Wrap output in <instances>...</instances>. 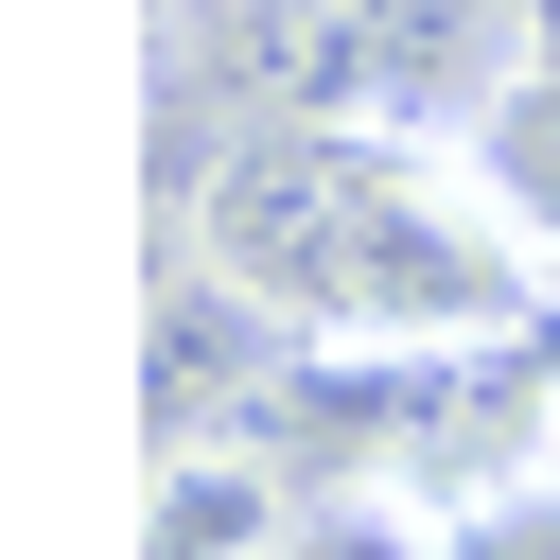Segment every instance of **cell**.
Here are the masks:
<instances>
[{"label":"cell","instance_id":"obj_1","mask_svg":"<svg viewBox=\"0 0 560 560\" xmlns=\"http://www.w3.org/2000/svg\"><path fill=\"white\" fill-rule=\"evenodd\" d=\"M262 385H280V298L228 280V262H175V280H158V332H140V420H158V455L262 420Z\"/></svg>","mask_w":560,"mask_h":560},{"label":"cell","instance_id":"obj_2","mask_svg":"<svg viewBox=\"0 0 560 560\" xmlns=\"http://www.w3.org/2000/svg\"><path fill=\"white\" fill-rule=\"evenodd\" d=\"M280 542H298V472H280L262 420L158 455V525H140V560H280Z\"/></svg>","mask_w":560,"mask_h":560},{"label":"cell","instance_id":"obj_5","mask_svg":"<svg viewBox=\"0 0 560 560\" xmlns=\"http://www.w3.org/2000/svg\"><path fill=\"white\" fill-rule=\"evenodd\" d=\"M158 18H228V0H158Z\"/></svg>","mask_w":560,"mask_h":560},{"label":"cell","instance_id":"obj_4","mask_svg":"<svg viewBox=\"0 0 560 560\" xmlns=\"http://www.w3.org/2000/svg\"><path fill=\"white\" fill-rule=\"evenodd\" d=\"M455 560H560V490H525V508H490V525H455Z\"/></svg>","mask_w":560,"mask_h":560},{"label":"cell","instance_id":"obj_3","mask_svg":"<svg viewBox=\"0 0 560 560\" xmlns=\"http://www.w3.org/2000/svg\"><path fill=\"white\" fill-rule=\"evenodd\" d=\"M455 140H472L490 210L525 228V262H542V298H560V35H542V52H525V88H490Z\"/></svg>","mask_w":560,"mask_h":560}]
</instances>
